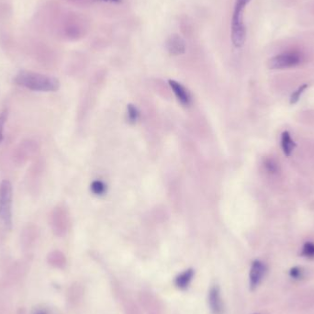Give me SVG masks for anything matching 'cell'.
I'll return each instance as SVG.
<instances>
[{
  "label": "cell",
  "instance_id": "4",
  "mask_svg": "<svg viewBox=\"0 0 314 314\" xmlns=\"http://www.w3.org/2000/svg\"><path fill=\"white\" fill-rule=\"evenodd\" d=\"M266 266L263 262L256 260L251 266L249 280H250V288L252 290L257 289L259 284L263 280L264 276L266 274Z\"/></svg>",
  "mask_w": 314,
  "mask_h": 314
},
{
  "label": "cell",
  "instance_id": "10",
  "mask_svg": "<svg viewBox=\"0 0 314 314\" xmlns=\"http://www.w3.org/2000/svg\"><path fill=\"white\" fill-rule=\"evenodd\" d=\"M250 2V0H236L232 19L233 20H244L243 19V13L246 5Z\"/></svg>",
  "mask_w": 314,
  "mask_h": 314
},
{
  "label": "cell",
  "instance_id": "2",
  "mask_svg": "<svg viewBox=\"0 0 314 314\" xmlns=\"http://www.w3.org/2000/svg\"><path fill=\"white\" fill-rule=\"evenodd\" d=\"M11 204H12V186L8 180H4L0 184V221L6 228L11 227Z\"/></svg>",
  "mask_w": 314,
  "mask_h": 314
},
{
  "label": "cell",
  "instance_id": "19",
  "mask_svg": "<svg viewBox=\"0 0 314 314\" xmlns=\"http://www.w3.org/2000/svg\"><path fill=\"white\" fill-rule=\"evenodd\" d=\"M100 1H105V2H115V3H119V2H121L122 0H100Z\"/></svg>",
  "mask_w": 314,
  "mask_h": 314
},
{
  "label": "cell",
  "instance_id": "13",
  "mask_svg": "<svg viewBox=\"0 0 314 314\" xmlns=\"http://www.w3.org/2000/svg\"><path fill=\"white\" fill-rule=\"evenodd\" d=\"M307 88H308V85L304 84V85H302V87H300L298 90L294 91L292 93L291 96H290V104H296V103L298 102Z\"/></svg>",
  "mask_w": 314,
  "mask_h": 314
},
{
  "label": "cell",
  "instance_id": "5",
  "mask_svg": "<svg viewBox=\"0 0 314 314\" xmlns=\"http://www.w3.org/2000/svg\"><path fill=\"white\" fill-rule=\"evenodd\" d=\"M167 50L171 55L178 56L186 52V43L178 34L171 35L166 43Z\"/></svg>",
  "mask_w": 314,
  "mask_h": 314
},
{
  "label": "cell",
  "instance_id": "18",
  "mask_svg": "<svg viewBox=\"0 0 314 314\" xmlns=\"http://www.w3.org/2000/svg\"><path fill=\"white\" fill-rule=\"evenodd\" d=\"M32 314H51V312L45 307H37L34 309Z\"/></svg>",
  "mask_w": 314,
  "mask_h": 314
},
{
  "label": "cell",
  "instance_id": "6",
  "mask_svg": "<svg viewBox=\"0 0 314 314\" xmlns=\"http://www.w3.org/2000/svg\"><path fill=\"white\" fill-rule=\"evenodd\" d=\"M209 305L213 314H224V304L221 298V292L218 286H213L209 291Z\"/></svg>",
  "mask_w": 314,
  "mask_h": 314
},
{
  "label": "cell",
  "instance_id": "1",
  "mask_svg": "<svg viewBox=\"0 0 314 314\" xmlns=\"http://www.w3.org/2000/svg\"><path fill=\"white\" fill-rule=\"evenodd\" d=\"M15 82L33 91H56L60 87V83L55 77L29 71H22L19 73L15 78Z\"/></svg>",
  "mask_w": 314,
  "mask_h": 314
},
{
  "label": "cell",
  "instance_id": "12",
  "mask_svg": "<svg viewBox=\"0 0 314 314\" xmlns=\"http://www.w3.org/2000/svg\"><path fill=\"white\" fill-rule=\"evenodd\" d=\"M302 256L307 257L309 259H314V244L312 242H308L303 245L302 251Z\"/></svg>",
  "mask_w": 314,
  "mask_h": 314
},
{
  "label": "cell",
  "instance_id": "17",
  "mask_svg": "<svg viewBox=\"0 0 314 314\" xmlns=\"http://www.w3.org/2000/svg\"><path fill=\"white\" fill-rule=\"evenodd\" d=\"M6 117H7V113L6 110L0 114V142L3 140V129L6 121Z\"/></svg>",
  "mask_w": 314,
  "mask_h": 314
},
{
  "label": "cell",
  "instance_id": "3",
  "mask_svg": "<svg viewBox=\"0 0 314 314\" xmlns=\"http://www.w3.org/2000/svg\"><path fill=\"white\" fill-rule=\"evenodd\" d=\"M302 55L296 51H289L280 53L269 61V67L270 69H285L295 67L302 63Z\"/></svg>",
  "mask_w": 314,
  "mask_h": 314
},
{
  "label": "cell",
  "instance_id": "11",
  "mask_svg": "<svg viewBox=\"0 0 314 314\" xmlns=\"http://www.w3.org/2000/svg\"><path fill=\"white\" fill-rule=\"evenodd\" d=\"M91 191L96 196H101L106 191V186L101 181L96 180L91 185Z\"/></svg>",
  "mask_w": 314,
  "mask_h": 314
},
{
  "label": "cell",
  "instance_id": "20",
  "mask_svg": "<svg viewBox=\"0 0 314 314\" xmlns=\"http://www.w3.org/2000/svg\"></svg>",
  "mask_w": 314,
  "mask_h": 314
},
{
  "label": "cell",
  "instance_id": "9",
  "mask_svg": "<svg viewBox=\"0 0 314 314\" xmlns=\"http://www.w3.org/2000/svg\"><path fill=\"white\" fill-rule=\"evenodd\" d=\"M296 142L292 140L289 132H284L281 135V147L286 156H290L296 147Z\"/></svg>",
  "mask_w": 314,
  "mask_h": 314
},
{
  "label": "cell",
  "instance_id": "8",
  "mask_svg": "<svg viewBox=\"0 0 314 314\" xmlns=\"http://www.w3.org/2000/svg\"><path fill=\"white\" fill-rule=\"evenodd\" d=\"M193 276H194V270L191 269L185 270L184 272H182L176 277L175 284L179 289H186L188 287L189 283L191 282Z\"/></svg>",
  "mask_w": 314,
  "mask_h": 314
},
{
  "label": "cell",
  "instance_id": "7",
  "mask_svg": "<svg viewBox=\"0 0 314 314\" xmlns=\"http://www.w3.org/2000/svg\"><path fill=\"white\" fill-rule=\"evenodd\" d=\"M169 85L173 90L175 95L179 100V102L184 106H188L191 102V97L188 91L185 89V87H183L181 84L175 80H169Z\"/></svg>",
  "mask_w": 314,
  "mask_h": 314
},
{
  "label": "cell",
  "instance_id": "16",
  "mask_svg": "<svg viewBox=\"0 0 314 314\" xmlns=\"http://www.w3.org/2000/svg\"><path fill=\"white\" fill-rule=\"evenodd\" d=\"M265 167L267 168V170L269 172V173H276V170H277V166H276V163L272 159H268L265 162Z\"/></svg>",
  "mask_w": 314,
  "mask_h": 314
},
{
  "label": "cell",
  "instance_id": "14",
  "mask_svg": "<svg viewBox=\"0 0 314 314\" xmlns=\"http://www.w3.org/2000/svg\"><path fill=\"white\" fill-rule=\"evenodd\" d=\"M128 121L130 122H132V123H135L137 120H138V118H139V111H138V109H136V107H135L134 105H132V104H130L128 106Z\"/></svg>",
  "mask_w": 314,
  "mask_h": 314
},
{
  "label": "cell",
  "instance_id": "15",
  "mask_svg": "<svg viewBox=\"0 0 314 314\" xmlns=\"http://www.w3.org/2000/svg\"><path fill=\"white\" fill-rule=\"evenodd\" d=\"M289 275L294 279H301L303 277V271L302 269L296 267L289 271Z\"/></svg>",
  "mask_w": 314,
  "mask_h": 314
}]
</instances>
